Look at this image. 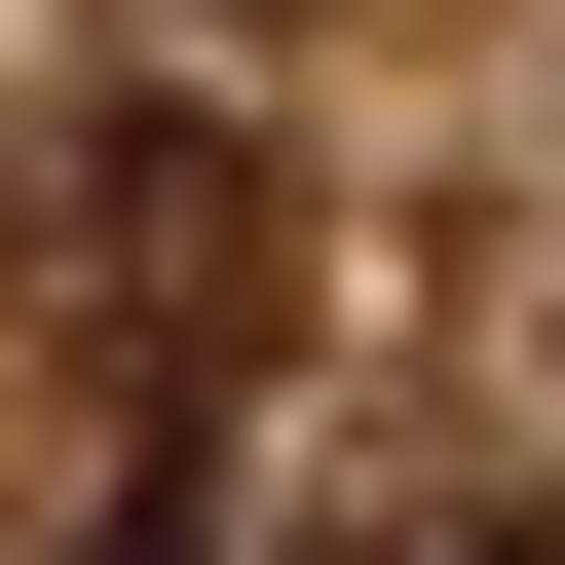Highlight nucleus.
<instances>
[{"mask_svg": "<svg viewBox=\"0 0 565 565\" xmlns=\"http://www.w3.org/2000/svg\"><path fill=\"white\" fill-rule=\"evenodd\" d=\"M264 302H302V189H264V114H76V340L151 415L264 377Z\"/></svg>", "mask_w": 565, "mask_h": 565, "instance_id": "f257e3e1", "label": "nucleus"}, {"mask_svg": "<svg viewBox=\"0 0 565 565\" xmlns=\"http://www.w3.org/2000/svg\"><path fill=\"white\" fill-rule=\"evenodd\" d=\"M76 565H226V527H189V452H151V490H76Z\"/></svg>", "mask_w": 565, "mask_h": 565, "instance_id": "f03ea898", "label": "nucleus"}, {"mask_svg": "<svg viewBox=\"0 0 565 565\" xmlns=\"http://www.w3.org/2000/svg\"><path fill=\"white\" fill-rule=\"evenodd\" d=\"M415 565H527V527H415Z\"/></svg>", "mask_w": 565, "mask_h": 565, "instance_id": "7ed1b4c3", "label": "nucleus"}]
</instances>
